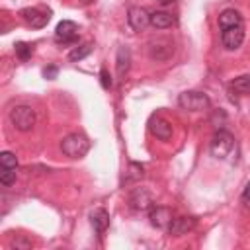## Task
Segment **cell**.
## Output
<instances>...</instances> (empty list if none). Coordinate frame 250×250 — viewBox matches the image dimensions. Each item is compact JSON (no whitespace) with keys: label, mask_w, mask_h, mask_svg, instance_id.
Instances as JSON below:
<instances>
[{"label":"cell","mask_w":250,"mask_h":250,"mask_svg":"<svg viewBox=\"0 0 250 250\" xmlns=\"http://www.w3.org/2000/svg\"><path fill=\"white\" fill-rule=\"evenodd\" d=\"M61 148L66 156L70 158H82L88 150H90V141L88 137H84L82 133H70L62 139L61 143Z\"/></svg>","instance_id":"1"},{"label":"cell","mask_w":250,"mask_h":250,"mask_svg":"<svg viewBox=\"0 0 250 250\" xmlns=\"http://www.w3.org/2000/svg\"><path fill=\"white\" fill-rule=\"evenodd\" d=\"M178 104H180L182 109H188V111H203L211 105V100L203 92L188 90V92H182L178 96Z\"/></svg>","instance_id":"2"},{"label":"cell","mask_w":250,"mask_h":250,"mask_svg":"<svg viewBox=\"0 0 250 250\" xmlns=\"http://www.w3.org/2000/svg\"><path fill=\"white\" fill-rule=\"evenodd\" d=\"M232 148H234V137L229 133V131H225V129H219L215 135H213V139H211V145H209V150H211V154L215 156V158H227L230 152H232Z\"/></svg>","instance_id":"3"},{"label":"cell","mask_w":250,"mask_h":250,"mask_svg":"<svg viewBox=\"0 0 250 250\" xmlns=\"http://www.w3.org/2000/svg\"><path fill=\"white\" fill-rule=\"evenodd\" d=\"M10 121L18 131H31L35 125V111L29 105H16L10 111Z\"/></svg>","instance_id":"4"},{"label":"cell","mask_w":250,"mask_h":250,"mask_svg":"<svg viewBox=\"0 0 250 250\" xmlns=\"http://www.w3.org/2000/svg\"><path fill=\"white\" fill-rule=\"evenodd\" d=\"M174 55V43L170 39H156V41H150L148 45V57L152 61H158V62H164L168 59H172Z\"/></svg>","instance_id":"5"},{"label":"cell","mask_w":250,"mask_h":250,"mask_svg":"<svg viewBox=\"0 0 250 250\" xmlns=\"http://www.w3.org/2000/svg\"><path fill=\"white\" fill-rule=\"evenodd\" d=\"M244 41V25H232L225 27L221 33V43L227 51H236Z\"/></svg>","instance_id":"6"},{"label":"cell","mask_w":250,"mask_h":250,"mask_svg":"<svg viewBox=\"0 0 250 250\" xmlns=\"http://www.w3.org/2000/svg\"><path fill=\"white\" fill-rule=\"evenodd\" d=\"M129 207L135 211H146L152 207V193L146 188H135L129 195Z\"/></svg>","instance_id":"7"},{"label":"cell","mask_w":250,"mask_h":250,"mask_svg":"<svg viewBox=\"0 0 250 250\" xmlns=\"http://www.w3.org/2000/svg\"><path fill=\"white\" fill-rule=\"evenodd\" d=\"M20 16L23 18L25 23H29L31 27H43L49 18H51V12L49 10H41V8H23L20 12Z\"/></svg>","instance_id":"8"},{"label":"cell","mask_w":250,"mask_h":250,"mask_svg":"<svg viewBox=\"0 0 250 250\" xmlns=\"http://www.w3.org/2000/svg\"><path fill=\"white\" fill-rule=\"evenodd\" d=\"M127 21L135 31H143L150 23V14L141 6H133L127 12Z\"/></svg>","instance_id":"9"},{"label":"cell","mask_w":250,"mask_h":250,"mask_svg":"<svg viewBox=\"0 0 250 250\" xmlns=\"http://www.w3.org/2000/svg\"><path fill=\"white\" fill-rule=\"evenodd\" d=\"M148 219H150V225L152 227H156V229H168L174 217H172V211L168 207L156 205V207H150Z\"/></svg>","instance_id":"10"},{"label":"cell","mask_w":250,"mask_h":250,"mask_svg":"<svg viewBox=\"0 0 250 250\" xmlns=\"http://www.w3.org/2000/svg\"><path fill=\"white\" fill-rule=\"evenodd\" d=\"M195 225H197V221L193 217H186V215L174 217L172 223H170V227H168V232L172 236H184V234L191 232L195 229Z\"/></svg>","instance_id":"11"},{"label":"cell","mask_w":250,"mask_h":250,"mask_svg":"<svg viewBox=\"0 0 250 250\" xmlns=\"http://www.w3.org/2000/svg\"><path fill=\"white\" fill-rule=\"evenodd\" d=\"M148 129H150V133H152L156 139H160V141H168V139L172 137V125H170L164 117H160V115H152V117L148 119Z\"/></svg>","instance_id":"12"},{"label":"cell","mask_w":250,"mask_h":250,"mask_svg":"<svg viewBox=\"0 0 250 250\" xmlns=\"http://www.w3.org/2000/svg\"><path fill=\"white\" fill-rule=\"evenodd\" d=\"M76 35H78V25L70 20H62L55 29V39L61 43H72L76 41Z\"/></svg>","instance_id":"13"},{"label":"cell","mask_w":250,"mask_h":250,"mask_svg":"<svg viewBox=\"0 0 250 250\" xmlns=\"http://www.w3.org/2000/svg\"><path fill=\"white\" fill-rule=\"evenodd\" d=\"M90 221H92V227L98 234H104L105 229L109 227V215L105 209H94L90 215Z\"/></svg>","instance_id":"14"},{"label":"cell","mask_w":250,"mask_h":250,"mask_svg":"<svg viewBox=\"0 0 250 250\" xmlns=\"http://www.w3.org/2000/svg\"><path fill=\"white\" fill-rule=\"evenodd\" d=\"M174 16L164 12V10H158V12H152L150 14V25H154L156 29H168L174 25Z\"/></svg>","instance_id":"15"},{"label":"cell","mask_w":250,"mask_h":250,"mask_svg":"<svg viewBox=\"0 0 250 250\" xmlns=\"http://www.w3.org/2000/svg\"><path fill=\"white\" fill-rule=\"evenodd\" d=\"M232 25H242V16L240 12L229 8V10H223L221 16H219V27L225 29V27H232Z\"/></svg>","instance_id":"16"},{"label":"cell","mask_w":250,"mask_h":250,"mask_svg":"<svg viewBox=\"0 0 250 250\" xmlns=\"http://www.w3.org/2000/svg\"><path fill=\"white\" fill-rule=\"evenodd\" d=\"M115 66H117V76H125L129 72V66H131V51H129V47L121 45L117 49V62H115Z\"/></svg>","instance_id":"17"},{"label":"cell","mask_w":250,"mask_h":250,"mask_svg":"<svg viewBox=\"0 0 250 250\" xmlns=\"http://www.w3.org/2000/svg\"><path fill=\"white\" fill-rule=\"evenodd\" d=\"M229 92L236 96H248L250 94V74L238 76L229 84Z\"/></svg>","instance_id":"18"},{"label":"cell","mask_w":250,"mask_h":250,"mask_svg":"<svg viewBox=\"0 0 250 250\" xmlns=\"http://www.w3.org/2000/svg\"><path fill=\"white\" fill-rule=\"evenodd\" d=\"M92 43H84V45H78V47H74L70 53H68V59L72 61V62H76V61H82L84 57H88L90 53H92Z\"/></svg>","instance_id":"19"},{"label":"cell","mask_w":250,"mask_h":250,"mask_svg":"<svg viewBox=\"0 0 250 250\" xmlns=\"http://www.w3.org/2000/svg\"><path fill=\"white\" fill-rule=\"evenodd\" d=\"M16 166H18L16 154L10 152V150H4V152L0 154V168H16Z\"/></svg>","instance_id":"20"},{"label":"cell","mask_w":250,"mask_h":250,"mask_svg":"<svg viewBox=\"0 0 250 250\" xmlns=\"http://www.w3.org/2000/svg\"><path fill=\"white\" fill-rule=\"evenodd\" d=\"M145 176V168L137 162H131L129 164V174H127V182H135V180H141Z\"/></svg>","instance_id":"21"},{"label":"cell","mask_w":250,"mask_h":250,"mask_svg":"<svg viewBox=\"0 0 250 250\" xmlns=\"http://www.w3.org/2000/svg\"><path fill=\"white\" fill-rule=\"evenodd\" d=\"M14 49H16V55H18L21 61H27V59L31 57V53H33L31 45H27V43H23V41L16 43V45H14Z\"/></svg>","instance_id":"22"},{"label":"cell","mask_w":250,"mask_h":250,"mask_svg":"<svg viewBox=\"0 0 250 250\" xmlns=\"http://www.w3.org/2000/svg\"><path fill=\"white\" fill-rule=\"evenodd\" d=\"M0 182L4 186H12L16 182V168H2L0 172Z\"/></svg>","instance_id":"23"},{"label":"cell","mask_w":250,"mask_h":250,"mask_svg":"<svg viewBox=\"0 0 250 250\" xmlns=\"http://www.w3.org/2000/svg\"><path fill=\"white\" fill-rule=\"evenodd\" d=\"M100 82H102V86L107 90V88H111V76H109V72L105 70V68H102V72H100Z\"/></svg>","instance_id":"24"},{"label":"cell","mask_w":250,"mask_h":250,"mask_svg":"<svg viewBox=\"0 0 250 250\" xmlns=\"http://www.w3.org/2000/svg\"><path fill=\"white\" fill-rule=\"evenodd\" d=\"M57 72H59V68H57L55 64H51V66H47V68H43V76H45V78H49V80H53V78H57Z\"/></svg>","instance_id":"25"},{"label":"cell","mask_w":250,"mask_h":250,"mask_svg":"<svg viewBox=\"0 0 250 250\" xmlns=\"http://www.w3.org/2000/svg\"><path fill=\"white\" fill-rule=\"evenodd\" d=\"M242 201H244V205L250 209V182L246 184V188H244V191H242Z\"/></svg>","instance_id":"26"},{"label":"cell","mask_w":250,"mask_h":250,"mask_svg":"<svg viewBox=\"0 0 250 250\" xmlns=\"http://www.w3.org/2000/svg\"><path fill=\"white\" fill-rule=\"evenodd\" d=\"M12 246H16V248H29V246H31V242H27V240H21V238H20V240H14V244H12Z\"/></svg>","instance_id":"27"},{"label":"cell","mask_w":250,"mask_h":250,"mask_svg":"<svg viewBox=\"0 0 250 250\" xmlns=\"http://www.w3.org/2000/svg\"><path fill=\"white\" fill-rule=\"evenodd\" d=\"M158 2H160V4H164V6H166V4H170V2H174V0H158Z\"/></svg>","instance_id":"28"}]
</instances>
